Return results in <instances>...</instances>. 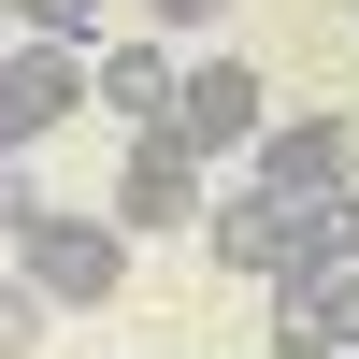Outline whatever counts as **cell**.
Here are the masks:
<instances>
[{
	"mask_svg": "<svg viewBox=\"0 0 359 359\" xmlns=\"http://www.w3.org/2000/svg\"><path fill=\"white\" fill-rule=\"evenodd\" d=\"M172 130H187L201 158H259V130H273V86H259V57H187V101H172Z\"/></svg>",
	"mask_w": 359,
	"mask_h": 359,
	"instance_id": "6",
	"label": "cell"
},
{
	"mask_svg": "<svg viewBox=\"0 0 359 359\" xmlns=\"http://www.w3.org/2000/svg\"><path fill=\"white\" fill-rule=\"evenodd\" d=\"M15 273L43 287L57 316H101L115 287H130V230H115V216H57V201H43V216L15 230Z\"/></svg>",
	"mask_w": 359,
	"mask_h": 359,
	"instance_id": "2",
	"label": "cell"
},
{
	"mask_svg": "<svg viewBox=\"0 0 359 359\" xmlns=\"http://www.w3.org/2000/svg\"><path fill=\"white\" fill-rule=\"evenodd\" d=\"M43 316H57V302H43V287H29V273H0V359H43V345H57V331H43Z\"/></svg>",
	"mask_w": 359,
	"mask_h": 359,
	"instance_id": "10",
	"label": "cell"
},
{
	"mask_svg": "<svg viewBox=\"0 0 359 359\" xmlns=\"http://www.w3.org/2000/svg\"><path fill=\"white\" fill-rule=\"evenodd\" d=\"M57 115H86V43H43V29H15V43H0V158H29Z\"/></svg>",
	"mask_w": 359,
	"mask_h": 359,
	"instance_id": "5",
	"label": "cell"
},
{
	"mask_svg": "<svg viewBox=\"0 0 359 359\" xmlns=\"http://www.w3.org/2000/svg\"><path fill=\"white\" fill-rule=\"evenodd\" d=\"M29 216H43V172H29V158H0V245H15Z\"/></svg>",
	"mask_w": 359,
	"mask_h": 359,
	"instance_id": "11",
	"label": "cell"
},
{
	"mask_svg": "<svg viewBox=\"0 0 359 359\" xmlns=\"http://www.w3.org/2000/svg\"><path fill=\"white\" fill-rule=\"evenodd\" d=\"M201 245H216V273L273 287V273H302V259L359 245V187H273V172H230L216 216H201Z\"/></svg>",
	"mask_w": 359,
	"mask_h": 359,
	"instance_id": "1",
	"label": "cell"
},
{
	"mask_svg": "<svg viewBox=\"0 0 359 359\" xmlns=\"http://www.w3.org/2000/svg\"><path fill=\"white\" fill-rule=\"evenodd\" d=\"M86 101L115 115V130H172V101H187V57L144 29V43H86Z\"/></svg>",
	"mask_w": 359,
	"mask_h": 359,
	"instance_id": "7",
	"label": "cell"
},
{
	"mask_svg": "<svg viewBox=\"0 0 359 359\" xmlns=\"http://www.w3.org/2000/svg\"><path fill=\"white\" fill-rule=\"evenodd\" d=\"M115 0H0V29H43V43H101Z\"/></svg>",
	"mask_w": 359,
	"mask_h": 359,
	"instance_id": "9",
	"label": "cell"
},
{
	"mask_svg": "<svg viewBox=\"0 0 359 359\" xmlns=\"http://www.w3.org/2000/svg\"><path fill=\"white\" fill-rule=\"evenodd\" d=\"M144 359H172V345H144Z\"/></svg>",
	"mask_w": 359,
	"mask_h": 359,
	"instance_id": "13",
	"label": "cell"
},
{
	"mask_svg": "<svg viewBox=\"0 0 359 359\" xmlns=\"http://www.w3.org/2000/svg\"><path fill=\"white\" fill-rule=\"evenodd\" d=\"M216 15H230V0H144V29H158V43H201Z\"/></svg>",
	"mask_w": 359,
	"mask_h": 359,
	"instance_id": "12",
	"label": "cell"
},
{
	"mask_svg": "<svg viewBox=\"0 0 359 359\" xmlns=\"http://www.w3.org/2000/svg\"><path fill=\"white\" fill-rule=\"evenodd\" d=\"M245 172H273V187H345V172H359V130H345V115H273Z\"/></svg>",
	"mask_w": 359,
	"mask_h": 359,
	"instance_id": "8",
	"label": "cell"
},
{
	"mask_svg": "<svg viewBox=\"0 0 359 359\" xmlns=\"http://www.w3.org/2000/svg\"><path fill=\"white\" fill-rule=\"evenodd\" d=\"M259 302H273V359H359V245L273 273Z\"/></svg>",
	"mask_w": 359,
	"mask_h": 359,
	"instance_id": "4",
	"label": "cell"
},
{
	"mask_svg": "<svg viewBox=\"0 0 359 359\" xmlns=\"http://www.w3.org/2000/svg\"><path fill=\"white\" fill-rule=\"evenodd\" d=\"M101 216L130 230V245H144V230H201V216H216V158H201L187 130H130V158H115V201H101Z\"/></svg>",
	"mask_w": 359,
	"mask_h": 359,
	"instance_id": "3",
	"label": "cell"
}]
</instances>
